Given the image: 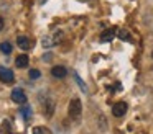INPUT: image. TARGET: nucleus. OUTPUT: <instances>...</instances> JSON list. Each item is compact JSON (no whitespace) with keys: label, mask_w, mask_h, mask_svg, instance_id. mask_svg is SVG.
I'll list each match as a JSON object with an SVG mask.
<instances>
[{"label":"nucleus","mask_w":153,"mask_h":134,"mask_svg":"<svg viewBox=\"0 0 153 134\" xmlns=\"http://www.w3.org/2000/svg\"><path fill=\"white\" fill-rule=\"evenodd\" d=\"M28 75H30V78H31V80H38V78L41 77V72L38 70V69H31V70L28 72Z\"/></svg>","instance_id":"nucleus-13"},{"label":"nucleus","mask_w":153,"mask_h":134,"mask_svg":"<svg viewBox=\"0 0 153 134\" xmlns=\"http://www.w3.org/2000/svg\"><path fill=\"white\" fill-rule=\"evenodd\" d=\"M68 74L66 67H63V65H54L53 69H51V75H53L54 78H64Z\"/></svg>","instance_id":"nucleus-5"},{"label":"nucleus","mask_w":153,"mask_h":134,"mask_svg":"<svg viewBox=\"0 0 153 134\" xmlns=\"http://www.w3.org/2000/svg\"><path fill=\"white\" fill-rule=\"evenodd\" d=\"M12 100H13L15 103H18V105H25L27 103V95H25L23 90L15 88V90H12Z\"/></svg>","instance_id":"nucleus-3"},{"label":"nucleus","mask_w":153,"mask_h":134,"mask_svg":"<svg viewBox=\"0 0 153 134\" xmlns=\"http://www.w3.org/2000/svg\"><path fill=\"white\" fill-rule=\"evenodd\" d=\"M28 62H30V59H28L27 54H20L17 59H15V64H17V67H20V69H25L28 65Z\"/></svg>","instance_id":"nucleus-6"},{"label":"nucleus","mask_w":153,"mask_h":134,"mask_svg":"<svg viewBox=\"0 0 153 134\" xmlns=\"http://www.w3.org/2000/svg\"><path fill=\"white\" fill-rule=\"evenodd\" d=\"M0 51H2V54H7L8 56L12 52V44L8 41H4L2 44H0Z\"/></svg>","instance_id":"nucleus-11"},{"label":"nucleus","mask_w":153,"mask_h":134,"mask_svg":"<svg viewBox=\"0 0 153 134\" xmlns=\"http://www.w3.org/2000/svg\"><path fill=\"white\" fill-rule=\"evenodd\" d=\"M97 123H99V126H100V131H107V121L102 114L99 116V121H97Z\"/></svg>","instance_id":"nucleus-14"},{"label":"nucleus","mask_w":153,"mask_h":134,"mask_svg":"<svg viewBox=\"0 0 153 134\" xmlns=\"http://www.w3.org/2000/svg\"><path fill=\"white\" fill-rule=\"evenodd\" d=\"M2 28H4V18L0 16V31H2Z\"/></svg>","instance_id":"nucleus-17"},{"label":"nucleus","mask_w":153,"mask_h":134,"mask_svg":"<svg viewBox=\"0 0 153 134\" xmlns=\"http://www.w3.org/2000/svg\"><path fill=\"white\" fill-rule=\"evenodd\" d=\"M68 111H69V116L73 118V119H77V118L81 116V113H82V103H81L79 98H73V100L69 101Z\"/></svg>","instance_id":"nucleus-1"},{"label":"nucleus","mask_w":153,"mask_h":134,"mask_svg":"<svg viewBox=\"0 0 153 134\" xmlns=\"http://www.w3.org/2000/svg\"><path fill=\"white\" fill-rule=\"evenodd\" d=\"M53 111H54L53 100H46V101H45V114H46L48 118H51V116H53Z\"/></svg>","instance_id":"nucleus-9"},{"label":"nucleus","mask_w":153,"mask_h":134,"mask_svg":"<svg viewBox=\"0 0 153 134\" xmlns=\"http://www.w3.org/2000/svg\"><path fill=\"white\" fill-rule=\"evenodd\" d=\"M17 42H18V46H20V48L23 49V51L30 49V46H31L30 39H28L27 36H18V38H17Z\"/></svg>","instance_id":"nucleus-8"},{"label":"nucleus","mask_w":153,"mask_h":134,"mask_svg":"<svg viewBox=\"0 0 153 134\" xmlns=\"http://www.w3.org/2000/svg\"><path fill=\"white\" fill-rule=\"evenodd\" d=\"M114 36H115V29H105V31L100 34V42H109V41H112Z\"/></svg>","instance_id":"nucleus-7"},{"label":"nucleus","mask_w":153,"mask_h":134,"mask_svg":"<svg viewBox=\"0 0 153 134\" xmlns=\"http://www.w3.org/2000/svg\"><path fill=\"white\" fill-rule=\"evenodd\" d=\"M33 134H43V129H41V127H35Z\"/></svg>","instance_id":"nucleus-16"},{"label":"nucleus","mask_w":153,"mask_h":134,"mask_svg":"<svg viewBox=\"0 0 153 134\" xmlns=\"http://www.w3.org/2000/svg\"><path fill=\"white\" fill-rule=\"evenodd\" d=\"M0 80H2V82H5V83H12V82L15 80L13 70H10V69L2 67V65H0Z\"/></svg>","instance_id":"nucleus-2"},{"label":"nucleus","mask_w":153,"mask_h":134,"mask_svg":"<svg viewBox=\"0 0 153 134\" xmlns=\"http://www.w3.org/2000/svg\"><path fill=\"white\" fill-rule=\"evenodd\" d=\"M119 38L122 39V41H128V39H130V34H128V31H125V29H122V31L119 33Z\"/></svg>","instance_id":"nucleus-15"},{"label":"nucleus","mask_w":153,"mask_h":134,"mask_svg":"<svg viewBox=\"0 0 153 134\" xmlns=\"http://www.w3.org/2000/svg\"><path fill=\"white\" fill-rule=\"evenodd\" d=\"M20 113H22V116H23L25 119L28 121V119L31 118V106H30V105H27V103H25V105H22Z\"/></svg>","instance_id":"nucleus-10"},{"label":"nucleus","mask_w":153,"mask_h":134,"mask_svg":"<svg viewBox=\"0 0 153 134\" xmlns=\"http://www.w3.org/2000/svg\"><path fill=\"white\" fill-rule=\"evenodd\" d=\"M125 113H127V103L125 101H119V103H115L112 106V114L115 118H122Z\"/></svg>","instance_id":"nucleus-4"},{"label":"nucleus","mask_w":153,"mask_h":134,"mask_svg":"<svg viewBox=\"0 0 153 134\" xmlns=\"http://www.w3.org/2000/svg\"><path fill=\"white\" fill-rule=\"evenodd\" d=\"M74 78H76L77 85H79V87H81V90H82L84 93H87V85H86V83H84V82H82V78H81V77H79V75H77V74H74Z\"/></svg>","instance_id":"nucleus-12"}]
</instances>
